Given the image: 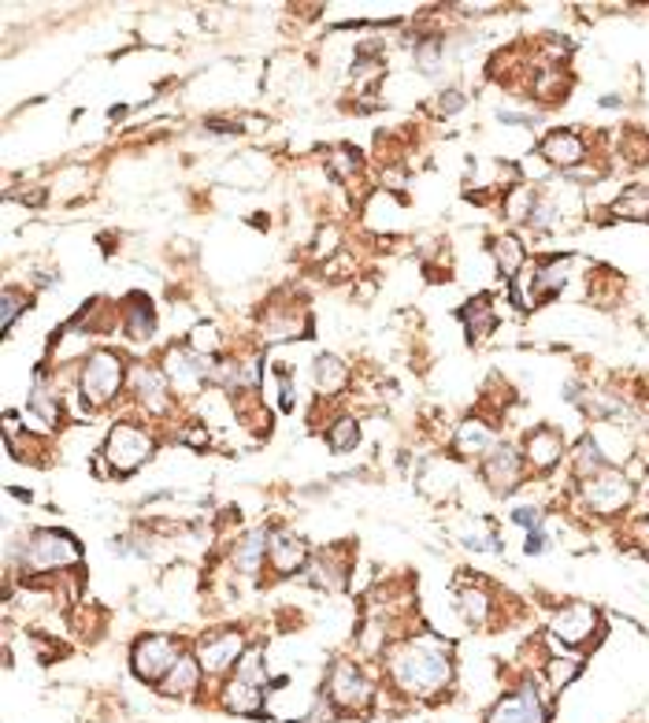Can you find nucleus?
I'll return each mask as SVG.
<instances>
[{
  "instance_id": "obj_1",
  "label": "nucleus",
  "mask_w": 649,
  "mask_h": 723,
  "mask_svg": "<svg viewBox=\"0 0 649 723\" xmlns=\"http://www.w3.org/2000/svg\"><path fill=\"white\" fill-rule=\"evenodd\" d=\"M386 672H390V683L398 686V694L427 701L449 690V683H453V653L438 638L412 635L390 649Z\"/></svg>"
},
{
  "instance_id": "obj_2",
  "label": "nucleus",
  "mask_w": 649,
  "mask_h": 723,
  "mask_svg": "<svg viewBox=\"0 0 649 723\" xmlns=\"http://www.w3.org/2000/svg\"><path fill=\"white\" fill-rule=\"evenodd\" d=\"M126 375L130 372L123 367L120 352L112 349L86 352L83 364H78V397H83L86 409H104V404H112L123 394Z\"/></svg>"
},
{
  "instance_id": "obj_3",
  "label": "nucleus",
  "mask_w": 649,
  "mask_h": 723,
  "mask_svg": "<svg viewBox=\"0 0 649 723\" xmlns=\"http://www.w3.org/2000/svg\"><path fill=\"white\" fill-rule=\"evenodd\" d=\"M83 560V549L71 535L63 531H34L30 538L23 541V572L30 575H49V572H63V568H75Z\"/></svg>"
},
{
  "instance_id": "obj_4",
  "label": "nucleus",
  "mask_w": 649,
  "mask_h": 723,
  "mask_svg": "<svg viewBox=\"0 0 649 723\" xmlns=\"http://www.w3.org/2000/svg\"><path fill=\"white\" fill-rule=\"evenodd\" d=\"M152 453H157V438H152V431H141L138 423H115L101 449V457L115 475L138 472L141 464H149Z\"/></svg>"
},
{
  "instance_id": "obj_5",
  "label": "nucleus",
  "mask_w": 649,
  "mask_h": 723,
  "mask_svg": "<svg viewBox=\"0 0 649 723\" xmlns=\"http://www.w3.org/2000/svg\"><path fill=\"white\" fill-rule=\"evenodd\" d=\"M183 653L186 649L175 635H141L130 646V668H134V675H138L141 683L160 686L167 680L171 668L178 664V657Z\"/></svg>"
},
{
  "instance_id": "obj_6",
  "label": "nucleus",
  "mask_w": 649,
  "mask_h": 723,
  "mask_svg": "<svg viewBox=\"0 0 649 723\" xmlns=\"http://www.w3.org/2000/svg\"><path fill=\"white\" fill-rule=\"evenodd\" d=\"M323 690L330 694V701L338 705V712H353V716H364L375 705V683L364 675V668L353 661H335L327 672V686Z\"/></svg>"
},
{
  "instance_id": "obj_7",
  "label": "nucleus",
  "mask_w": 649,
  "mask_h": 723,
  "mask_svg": "<svg viewBox=\"0 0 649 723\" xmlns=\"http://www.w3.org/2000/svg\"><path fill=\"white\" fill-rule=\"evenodd\" d=\"M212 364L215 357H201V352H194L189 346H171L164 352V378L167 386L175 390L178 397H197L204 390V383H212Z\"/></svg>"
},
{
  "instance_id": "obj_8",
  "label": "nucleus",
  "mask_w": 649,
  "mask_h": 723,
  "mask_svg": "<svg viewBox=\"0 0 649 723\" xmlns=\"http://www.w3.org/2000/svg\"><path fill=\"white\" fill-rule=\"evenodd\" d=\"M246 649H249V641L241 631H215V635L201 638V646H197V661H201L209 680H230L234 668H238V661L246 657Z\"/></svg>"
},
{
  "instance_id": "obj_9",
  "label": "nucleus",
  "mask_w": 649,
  "mask_h": 723,
  "mask_svg": "<svg viewBox=\"0 0 649 723\" xmlns=\"http://www.w3.org/2000/svg\"><path fill=\"white\" fill-rule=\"evenodd\" d=\"M631 497H635V486H631V478L624 472H616V468H606V472L583 478V501H587V509L598 512V516H612V512L627 509Z\"/></svg>"
},
{
  "instance_id": "obj_10",
  "label": "nucleus",
  "mask_w": 649,
  "mask_h": 723,
  "mask_svg": "<svg viewBox=\"0 0 649 723\" xmlns=\"http://www.w3.org/2000/svg\"><path fill=\"white\" fill-rule=\"evenodd\" d=\"M598 631H601V616L587 601L564 604V609L553 612V620H549V638L561 641V646H587Z\"/></svg>"
},
{
  "instance_id": "obj_11",
  "label": "nucleus",
  "mask_w": 649,
  "mask_h": 723,
  "mask_svg": "<svg viewBox=\"0 0 649 723\" xmlns=\"http://www.w3.org/2000/svg\"><path fill=\"white\" fill-rule=\"evenodd\" d=\"M524 472H527V460L520 449L512 446H494L490 453L483 457V478L486 486H490L494 494H512L520 483H524Z\"/></svg>"
},
{
  "instance_id": "obj_12",
  "label": "nucleus",
  "mask_w": 649,
  "mask_h": 723,
  "mask_svg": "<svg viewBox=\"0 0 649 723\" xmlns=\"http://www.w3.org/2000/svg\"><path fill=\"white\" fill-rule=\"evenodd\" d=\"M126 386L130 394L138 397V404L152 415H164L171 409V397H167V378L160 367L152 364H134L130 375H126Z\"/></svg>"
},
{
  "instance_id": "obj_13",
  "label": "nucleus",
  "mask_w": 649,
  "mask_h": 723,
  "mask_svg": "<svg viewBox=\"0 0 649 723\" xmlns=\"http://www.w3.org/2000/svg\"><path fill=\"white\" fill-rule=\"evenodd\" d=\"M309 334V312L301 304H272L260 315V338L264 341H294Z\"/></svg>"
},
{
  "instance_id": "obj_14",
  "label": "nucleus",
  "mask_w": 649,
  "mask_h": 723,
  "mask_svg": "<svg viewBox=\"0 0 649 723\" xmlns=\"http://www.w3.org/2000/svg\"><path fill=\"white\" fill-rule=\"evenodd\" d=\"M486 723H546V705L535 694V686H524L516 694H504L490 709Z\"/></svg>"
},
{
  "instance_id": "obj_15",
  "label": "nucleus",
  "mask_w": 649,
  "mask_h": 723,
  "mask_svg": "<svg viewBox=\"0 0 649 723\" xmlns=\"http://www.w3.org/2000/svg\"><path fill=\"white\" fill-rule=\"evenodd\" d=\"M561 457H564L561 431H553V427L527 431V438H524V460H527L531 472H549V468L561 464Z\"/></svg>"
},
{
  "instance_id": "obj_16",
  "label": "nucleus",
  "mask_w": 649,
  "mask_h": 723,
  "mask_svg": "<svg viewBox=\"0 0 649 723\" xmlns=\"http://www.w3.org/2000/svg\"><path fill=\"white\" fill-rule=\"evenodd\" d=\"M220 705L227 712H234V716H260L267 705V686H257V683H246L238 680V675H230V680H223Z\"/></svg>"
},
{
  "instance_id": "obj_17",
  "label": "nucleus",
  "mask_w": 649,
  "mask_h": 723,
  "mask_svg": "<svg viewBox=\"0 0 649 723\" xmlns=\"http://www.w3.org/2000/svg\"><path fill=\"white\" fill-rule=\"evenodd\" d=\"M538 152H542L546 164H553L561 171H575L583 164V157H587V141H583L575 130H549L542 145H538Z\"/></svg>"
},
{
  "instance_id": "obj_18",
  "label": "nucleus",
  "mask_w": 649,
  "mask_h": 723,
  "mask_svg": "<svg viewBox=\"0 0 649 723\" xmlns=\"http://www.w3.org/2000/svg\"><path fill=\"white\" fill-rule=\"evenodd\" d=\"M204 680H209V675H204L197 653H183L178 664L167 672V680L160 683V694H164V698H194V694H201Z\"/></svg>"
},
{
  "instance_id": "obj_19",
  "label": "nucleus",
  "mask_w": 649,
  "mask_h": 723,
  "mask_svg": "<svg viewBox=\"0 0 649 723\" xmlns=\"http://www.w3.org/2000/svg\"><path fill=\"white\" fill-rule=\"evenodd\" d=\"M309 546H304V538L290 535V531H278L272 535V546H267V564H272V572L278 575H297L304 564H309Z\"/></svg>"
},
{
  "instance_id": "obj_20",
  "label": "nucleus",
  "mask_w": 649,
  "mask_h": 723,
  "mask_svg": "<svg viewBox=\"0 0 649 723\" xmlns=\"http://www.w3.org/2000/svg\"><path fill=\"white\" fill-rule=\"evenodd\" d=\"M494 446H498L494 427L490 423H483V420H464L453 434V453L467 457V460H483Z\"/></svg>"
},
{
  "instance_id": "obj_21",
  "label": "nucleus",
  "mask_w": 649,
  "mask_h": 723,
  "mask_svg": "<svg viewBox=\"0 0 649 723\" xmlns=\"http://www.w3.org/2000/svg\"><path fill=\"white\" fill-rule=\"evenodd\" d=\"M123 334L134 341V346H141V341H152V334H157V312H152V304L141 294H134L130 301H126V309H123Z\"/></svg>"
},
{
  "instance_id": "obj_22",
  "label": "nucleus",
  "mask_w": 649,
  "mask_h": 723,
  "mask_svg": "<svg viewBox=\"0 0 649 723\" xmlns=\"http://www.w3.org/2000/svg\"><path fill=\"white\" fill-rule=\"evenodd\" d=\"M267 546H272V531H252L234 546V568L241 575H257L267 564Z\"/></svg>"
},
{
  "instance_id": "obj_23",
  "label": "nucleus",
  "mask_w": 649,
  "mask_h": 723,
  "mask_svg": "<svg viewBox=\"0 0 649 723\" xmlns=\"http://www.w3.org/2000/svg\"><path fill=\"white\" fill-rule=\"evenodd\" d=\"M312 386L320 397H335L349 386V367L341 364L338 357L323 352V357H315V364H312Z\"/></svg>"
},
{
  "instance_id": "obj_24",
  "label": "nucleus",
  "mask_w": 649,
  "mask_h": 723,
  "mask_svg": "<svg viewBox=\"0 0 649 723\" xmlns=\"http://www.w3.org/2000/svg\"><path fill=\"white\" fill-rule=\"evenodd\" d=\"M461 320H464L467 338H472V341H486V338L494 334V327H498V309H494V304L486 301V297H475V301L464 304Z\"/></svg>"
},
{
  "instance_id": "obj_25",
  "label": "nucleus",
  "mask_w": 649,
  "mask_h": 723,
  "mask_svg": "<svg viewBox=\"0 0 649 723\" xmlns=\"http://www.w3.org/2000/svg\"><path fill=\"white\" fill-rule=\"evenodd\" d=\"M535 204H538V189L524 186V183H512L501 197V212H504V220L509 223H531Z\"/></svg>"
},
{
  "instance_id": "obj_26",
  "label": "nucleus",
  "mask_w": 649,
  "mask_h": 723,
  "mask_svg": "<svg viewBox=\"0 0 649 723\" xmlns=\"http://www.w3.org/2000/svg\"><path fill=\"white\" fill-rule=\"evenodd\" d=\"M609 212L627 223H649V186H627L624 194L612 201Z\"/></svg>"
},
{
  "instance_id": "obj_27",
  "label": "nucleus",
  "mask_w": 649,
  "mask_h": 723,
  "mask_svg": "<svg viewBox=\"0 0 649 723\" xmlns=\"http://www.w3.org/2000/svg\"><path fill=\"white\" fill-rule=\"evenodd\" d=\"M494 260H498L501 278L516 283V275L527 264V252H524V246H520V238H512V234H501V238H494Z\"/></svg>"
},
{
  "instance_id": "obj_28",
  "label": "nucleus",
  "mask_w": 649,
  "mask_h": 723,
  "mask_svg": "<svg viewBox=\"0 0 649 723\" xmlns=\"http://www.w3.org/2000/svg\"><path fill=\"white\" fill-rule=\"evenodd\" d=\"M457 612H461V620L472 623V627H486V620H490L494 612L490 594H486L483 586H464L461 598H457Z\"/></svg>"
},
{
  "instance_id": "obj_29",
  "label": "nucleus",
  "mask_w": 649,
  "mask_h": 723,
  "mask_svg": "<svg viewBox=\"0 0 649 723\" xmlns=\"http://www.w3.org/2000/svg\"><path fill=\"white\" fill-rule=\"evenodd\" d=\"M572 464H575V475H579V483H583V478H590V475L606 472V468H609V457L601 453L598 438H590V434H587V438H583L579 446H575Z\"/></svg>"
},
{
  "instance_id": "obj_30",
  "label": "nucleus",
  "mask_w": 649,
  "mask_h": 723,
  "mask_svg": "<svg viewBox=\"0 0 649 723\" xmlns=\"http://www.w3.org/2000/svg\"><path fill=\"white\" fill-rule=\"evenodd\" d=\"M583 675V661L579 657H549L546 661V680H549V690H567V686H572L575 680H579Z\"/></svg>"
},
{
  "instance_id": "obj_31",
  "label": "nucleus",
  "mask_w": 649,
  "mask_h": 723,
  "mask_svg": "<svg viewBox=\"0 0 649 723\" xmlns=\"http://www.w3.org/2000/svg\"><path fill=\"white\" fill-rule=\"evenodd\" d=\"M327 441L335 453H349V449L360 441V423L353 420V415H341V420H335L327 427Z\"/></svg>"
},
{
  "instance_id": "obj_32",
  "label": "nucleus",
  "mask_w": 649,
  "mask_h": 723,
  "mask_svg": "<svg viewBox=\"0 0 649 723\" xmlns=\"http://www.w3.org/2000/svg\"><path fill=\"white\" fill-rule=\"evenodd\" d=\"M234 675L246 683H257V686H267L272 680H267V664H264V649L260 646H249L246 657L238 661V668H234Z\"/></svg>"
},
{
  "instance_id": "obj_33",
  "label": "nucleus",
  "mask_w": 649,
  "mask_h": 723,
  "mask_svg": "<svg viewBox=\"0 0 649 723\" xmlns=\"http://www.w3.org/2000/svg\"><path fill=\"white\" fill-rule=\"evenodd\" d=\"M338 716H341V712H338V705L330 701V694L327 690H315V698L309 705V712L301 716V723H335Z\"/></svg>"
},
{
  "instance_id": "obj_34",
  "label": "nucleus",
  "mask_w": 649,
  "mask_h": 723,
  "mask_svg": "<svg viewBox=\"0 0 649 723\" xmlns=\"http://www.w3.org/2000/svg\"><path fill=\"white\" fill-rule=\"evenodd\" d=\"M26 294H20V289H12L8 286L4 289V304H0V327H4V334L15 327V320H20V315L26 312Z\"/></svg>"
},
{
  "instance_id": "obj_35",
  "label": "nucleus",
  "mask_w": 649,
  "mask_h": 723,
  "mask_svg": "<svg viewBox=\"0 0 649 723\" xmlns=\"http://www.w3.org/2000/svg\"><path fill=\"white\" fill-rule=\"evenodd\" d=\"M186 346L194 352H201V357H215V352H220V331L215 327H194L189 331Z\"/></svg>"
},
{
  "instance_id": "obj_36",
  "label": "nucleus",
  "mask_w": 649,
  "mask_h": 723,
  "mask_svg": "<svg viewBox=\"0 0 649 723\" xmlns=\"http://www.w3.org/2000/svg\"><path fill=\"white\" fill-rule=\"evenodd\" d=\"M360 164H357V152L349 149V145H341V149H335L330 152V171H335V175H341V178H349L353 175Z\"/></svg>"
},
{
  "instance_id": "obj_37",
  "label": "nucleus",
  "mask_w": 649,
  "mask_h": 723,
  "mask_svg": "<svg viewBox=\"0 0 649 723\" xmlns=\"http://www.w3.org/2000/svg\"><path fill=\"white\" fill-rule=\"evenodd\" d=\"M294 404H297L294 378H290V372H286V367H278V409H283V412H290Z\"/></svg>"
},
{
  "instance_id": "obj_38",
  "label": "nucleus",
  "mask_w": 649,
  "mask_h": 723,
  "mask_svg": "<svg viewBox=\"0 0 649 723\" xmlns=\"http://www.w3.org/2000/svg\"><path fill=\"white\" fill-rule=\"evenodd\" d=\"M461 108H464V94H461V89H449V94L438 97V112H441V115H453V112H461Z\"/></svg>"
},
{
  "instance_id": "obj_39",
  "label": "nucleus",
  "mask_w": 649,
  "mask_h": 723,
  "mask_svg": "<svg viewBox=\"0 0 649 723\" xmlns=\"http://www.w3.org/2000/svg\"><path fill=\"white\" fill-rule=\"evenodd\" d=\"M512 520H516L520 527H527V535H531V531H542V516H538V509H527V504L512 512Z\"/></svg>"
},
{
  "instance_id": "obj_40",
  "label": "nucleus",
  "mask_w": 649,
  "mask_h": 723,
  "mask_svg": "<svg viewBox=\"0 0 649 723\" xmlns=\"http://www.w3.org/2000/svg\"><path fill=\"white\" fill-rule=\"evenodd\" d=\"M524 549H527V553H542V549H546V531H531Z\"/></svg>"
},
{
  "instance_id": "obj_41",
  "label": "nucleus",
  "mask_w": 649,
  "mask_h": 723,
  "mask_svg": "<svg viewBox=\"0 0 649 723\" xmlns=\"http://www.w3.org/2000/svg\"><path fill=\"white\" fill-rule=\"evenodd\" d=\"M646 549H649V538H646Z\"/></svg>"
}]
</instances>
